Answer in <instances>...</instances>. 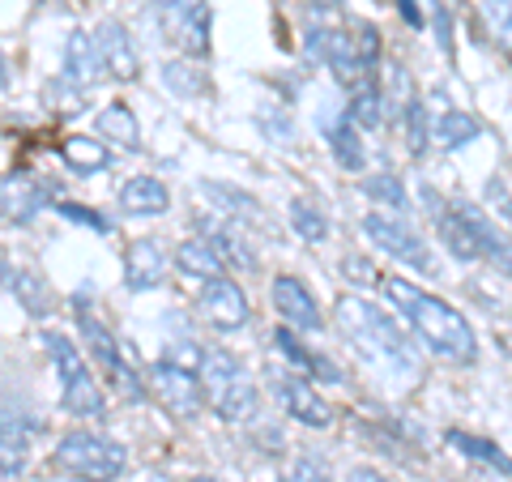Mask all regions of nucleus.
<instances>
[{
	"label": "nucleus",
	"mask_w": 512,
	"mask_h": 482,
	"mask_svg": "<svg viewBox=\"0 0 512 482\" xmlns=\"http://www.w3.org/2000/svg\"><path fill=\"white\" fill-rule=\"evenodd\" d=\"M0 210L9 222H30L39 210H47V188H39L30 175H5L0 180Z\"/></svg>",
	"instance_id": "nucleus-18"
},
{
	"label": "nucleus",
	"mask_w": 512,
	"mask_h": 482,
	"mask_svg": "<svg viewBox=\"0 0 512 482\" xmlns=\"http://www.w3.org/2000/svg\"><path fill=\"white\" fill-rule=\"evenodd\" d=\"M163 82L180 94V99H197V94H205V77L192 69L188 60H171L167 69H163Z\"/></svg>",
	"instance_id": "nucleus-34"
},
{
	"label": "nucleus",
	"mask_w": 512,
	"mask_h": 482,
	"mask_svg": "<svg viewBox=\"0 0 512 482\" xmlns=\"http://www.w3.org/2000/svg\"><path fill=\"white\" fill-rule=\"evenodd\" d=\"M346 120L355 128H380L384 124V94L376 73L363 77L359 86H350V107H346Z\"/></svg>",
	"instance_id": "nucleus-22"
},
{
	"label": "nucleus",
	"mask_w": 512,
	"mask_h": 482,
	"mask_svg": "<svg viewBox=\"0 0 512 482\" xmlns=\"http://www.w3.org/2000/svg\"><path fill=\"white\" fill-rule=\"evenodd\" d=\"M64 82H69L77 94H86L90 86L103 82V60H99V47H94V35L86 30H73L69 43H64Z\"/></svg>",
	"instance_id": "nucleus-16"
},
{
	"label": "nucleus",
	"mask_w": 512,
	"mask_h": 482,
	"mask_svg": "<svg viewBox=\"0 0 512 482\" xmlns=\"http://www.w3.org/2000/svg\"><path fill=\"white\" fill-rule=\"evenodd\" d=\"M158 26L180 47L184 56H210V0H163L158 5Z\"/></svg>",
	"instance_id": "nucleus-9"
},
{
	"label": "nucleus",
	"mask_w": 512,
	"mask_h": 482,
	"mask_svg": "<svg viewBox=\"0 0 512 482\" xmlns=\"http://www.w3.org/2000/svg\"><path fill=\"white\" fill-rule=\"evenodd\" d=\"M0 273H5V286H9V291L18 295L35 316H47V312H52V291H47V282L39 278V273L18 269V265H5Z\"/></svg>",
	"instance_id": "nucleus-25"
},
{
	"label": "nucleus",
	"mask_w": 512,
	"mask_h": 482,
	"mask_svg": "<svg viewBox=\"0 0 512 482\" xmlns=\"http://www.w3.org/2000/svg\"><path fill=\"white\" fill-rule=\"evenodd\" d=\"M94 128H99V137L120 141L124 150L141 146V128H137V116H133V107H128V103H107L99 111V120H94Z\"/></svg>",
	"instance_id": "nucleus-24"
},
{
	"label": "nucleus",
	"mask_w": 512,
	"mask_h": 482,
	"mask_svg": "<svg viewBox=\"0 0 512 482\" xmlns=\"http://www.w3.org/2000/svg\"><path fill=\"white\" fill-rule=\"evenodd\" d=\"M291 227L303 244H325L329 239V218L312 201H291Z\"/></svg>",
	"instance_id": "nucleus-33"
},
{
	"label": "nucleus",
	"mask_w": 512,
	"mask_h": 482,
	"mask_svg": "<svg viewBox=\"0 0 512 482\" xmlns=\"http://www.w3.org/2000/svg\"><path fill=\"white\" fill-rule=\"evenodd\" d=\"M483 133V124H478L470 111H444V116L436 120V141L444 150H461V146H470V141Z\"/></svg>",
	"instance_id": "nucleus-32"
},
{
	"label": "nucleus",
	"mask_w": 512,
	"mask_h": 482,
	"mask_svg": "<svg viewBox=\"0 0 512 482\" xmlns=\"http://www.w3.org/2000/svg\"><path fill=\"white\" fill-rule=\"evenodd\" d=\"M436 227L444 235V244L453 248L461 261H487L512 278V244L491 227L487 214H478V205L470 201H444L436 210Z\"/></svg>",
	"instance_id": "nucleus-3"
},
{
	"label": "nucleus",
	"mask_w": 512,
	"mask_h": 482,
	"mask_svg": "<svg viewBox=\"0 0 512 482\" xmlns=\"http://www.w3.org/2000/svg\"><path fill=\"white\" fill-rule=\"evenodd\" d=\"M274 342H278V350L286 355V363L299 367V376H325L329 384H342V367L333 363V359H325V355H316V350H308L286 325L274 333Z\"/></svg>",
	"instance_id": "nucleus-21"
},
{
	"label": "nucleus",
	"mask_w": 512,
	"mask_h": 482,
	"mask_svg": "<svg viewBox=\"0 0 512 482\" xmlns=\"http://www.w3.org/2000/svg\"><path fill=\"white\" fill-rule=\"evenodd\" d=\"M278 482H329V478H325V470H320V465L299 461V465H291V470H286Z\"/></svg>",
	"instance_id": "nucleus-38"
},
{
	"label": "nucleus",
	"mask_w": 512,
	"mask_h": 482,
	"mask_svg": "<svg viewBox=\"0 0 512 482\" xmlns=\"http://www.w3.org/2000/svg\"><path fill=\"white\" fill-rule=\"evenodd\" d=\"M363 235L372 239L380 252H389L393 261H402V265L419 269V273H436V256H431V248L419 239V231H410L397 214H389V210L367 214L363 218Z\"/></svg>",
	"instance_id": "nucleus-10"
},
{
	"label": "nucleus",
	"mask_w": 512,
	"mask_h": 482,
	"mask_svg": "<svg viewBox=\"0 0 512 482\" xmlns=\"http://www.w3.org/2000/svg\"><path fill=\"white\" fill-rule=\"evenodd\" d=\"M338 329L355 342V350L367 363L384 367L389 376H414L419 372V355H414L410 337L397 329V320L389 312H380L376 303H367L359 295L338 299Z\"/></svg>",
	"instance_id": "nucleus-2"
},
{
	"label": "nucleus",
	"mask_w": 512,
	"mask_h": 482,
	"mask_svg": "<svg viewBox=\"0 0 512 482\" xmlns=\"http://www.w3.org/2000/svg\"><path fill=\"white\" fill-rule=\"evenodd\" d=\"M308 52L312 60H320L325 69L338 77L342 86H359L363 77H372V69L359 60L355 52V39L346 35V30H333V26H312L308 30Z\"/></svg>",
	"instance_id": "nucleus-11"
},
{
	"label": "nucleus",
	"mask_w": 512,
	"mask_h": 482,
	"mask_svg": "<svg viewBox=\"0 0 512 482\" xmlns=\"http://www.w3.org/2000/svg\"><path fill=\"white\" fill-rule=\"evenodd\" d=\"M346 482H389L384 478L380 470H372V465H355V470H350V478Z\"/></svg>",
	"instance_id": "nucleus-40"
},
{
	"label": "nucleus",
	"mask_w": 512,
	"mask_h": 482,
	"mask_svg": "<svg viewBox=\"0 0 512 482\" xmlns=\"http://www.w3.org/2000/svg\"><path fill=\"white\" fill-rule=\"evenodd\" d=\"M188 482H218V478H205V474H201V478H188Z\"/></svg>",
	"instance_id": "nucleus-42"
},
{
	"label": "nucleus",
	"mask_w": 512,
	"mask_h": 482,
	"mask_svg": "<svg viewBox=\"0 0 512 482\" xmlns=\"http://www.w3.org/2000/svg\"><path fill=\"white\" fill-rule=\"evenodd\" d=\"M444 440L453 444L461 457L483 461V465H491V470H500V474H508V478H512V457L504 453L500 444H491V440H483V436H470V431H448Z\"/></svg>",
	"instance_id": "nucleus-26"
},
{
	"label": "nucleus",
	"mask_w": 512,
	"mask_h": 482,
	"mask_svg": "<svg viewBox=\"0 0 512 482\" xmlns=\"http://www.w3.org/2000/svg\"><path fill=\"white\" fill-rule=\"evenodd\" d=\"M376 286L384 291V299L393 303V312L419 333V342L431 350V355L453 359V363H474L478 359V337L470 329V320L461 316L453 303L419 291V286L406 282V278H376Z\"/></svg>",
	"instance_id": "nucleus-1"
},
{
	"label": "nucleus",
	"mask_w": 512,
	"mask_h": 482,
	"mask_svg": "<svg viewBox=\"0 0 512 482\" xmlns=\"http://www.w3.org/2000/svg\"><path fill=\"white\" fill-rule=\"evenodd\" d=\"M175 265H180L188 278H201V282H214V278H227V265L218 261V252L205 244V239H184L180 252H175Z\"/></svg>",
	"instance_id": "nucleus-23"
},
{
	"label": "nucleus",
	"mask_w": 512,
	"mask_h": 482,
	"mask_svg": "<svg viewBox=\"0 0 512 482\" xmlns=\"http://www.w3.org/2000/svg\"><path fill=\"white\" fill-rule=\"evenodd\" d=\"M120 210L133 214V218L167 214L171 210V192H167L163 180H154V175H133V180L120 188Z\"/></svg>",
	"instance_id": "nucleus-19"
},
{
	"label": "nucleus",
	"mask_w": 512,
	"mask_h": 482,
	"mask_svg": "<svg viewBox=\"0 0 512 482\" xmlns=\"http://www.w3.org/2000/svg\"><path fill=\"white\" fill-rule=\"evenodd\" d=\"M52 470L77 482H116L128 470V453L99 431H69L52 453Z\"/></svg>",
	"instance_id": "nucleus-5"
},
{
	"label": "nucleus",
	"mask_w": 512,
	"mask_h": 482,
	"mask_svg": "<svg viewBox=\"0 0 512 482\" xmlns=\"http://www.w3.org/2000/svg\"><path fill=\"white\" fill-rule=\"evenodd\" d=\"M308 5H312V9H333L338 0H308Z\"/></svg>",
	"instance_id": "nucleus-41"
},
{
	"label": "nucleus",
	"mask_w": 512,
	"mask_h": 482,
	"mask_svg": "<svg viewBox=\"0 0 512 482\" xmlns=\"http://www.w3.org/2000/svg\"><path fill=\"white\" fill-rule=\"evenodd\" d=\"M363 192L367 197H376V201H384V210H406V188H402V180L397 175H367L363 180Z\"/></svg>",
	"instance_id": "nucleus-35"
},
{
	"label": "nucleus",
	"mask_w": 512,
	"mask_h": 482,
	"mask_svg": "<svg viewBox=\"0 0 512 482\" xmlns=\"http://www.w3.org/2000/svg\"><path fill=\"white\" fill-rule=\"evenodd\" d=\"M201 192L210 201H218V214H222V222L227 218H239V222H256L261 218V205H256L248 192H239V188H231V184H214V180H205L201 184Z\"/></svg>",
	"instance_id": "nucleus-27"
},
{
	"label": "nucleus",
	"mask_w": 512,
	"mask_h": 482,
	"mask_svg": "<svg viewBox=\"0 0 512 482\" xmlns=\"http://www.w3.org/2000/svg\"><path fill=\"white\" fill-rule=\"evenodd\" d=\"M269 295H274V308L282 312L286 329H299V333H316L325 320H320V303L316 295L303 286V278L295 273H278L274 286H269Z\"/></svg>",
	"instance_id": "nucleus-14"
},
{
	"label": "nucleus",
	"mask_w": 512,
	"mask_h": 482,
	"mask_svg": "<svg viewBox=\"0 0 512 482\" xmlns=\"http://www.w3.org/2000/svg\"><path fill=\"white\" fill-rule=\"evenodd\" d=\"M146 393H154V401L175 419H197L205 410V393H201V376L192 367H180L171 359H158L146 376Z\"/></svg>",
	"instance_id": "nucleus-8"
},
{
	"label": "nucleus",
	"mask_w": 512,
	"mask_h": 482,
	"mask_svg": "<svg viewBox=\"0 0 512 482\" xmlns=\"http://www.w3.org/2000/svg\"><path fill=\"white\" fill-rule=\"evenodd\" d=\"M197 308H201V316L210 320V325H214L218 333H235V329H244L248 320H252L248 295L239 291V282H231V278H214V282H205V286H201Z\"/></svg>",
	"instance_id": "nucleus-12"
},
{
	"label": "nucleus",
	"mask_w": 512,
	"mask_h": 482,
	"mask_svg": "<svg viewBox=\"0 0 512 482\" xmlns=\"http://www.w3.org/2000/svg\"><path fill=\"white\" fill-rule=\"evenodd\" d=\"M329 150H333V158H338L346 171H363V141H359V128L350 124L346 116L329 124Z\"/></svg>",
	"instance_id": "nucleus-31"
},
{
	"label": "nucleus",
	"mask_w": 512,
	"mask_h": 482,
	"mask_svg": "<svg viewBox=\"0 0 512 482\" xmlns=\"http://www.w3.org/2000/svg\"><path fill=\"white\" fill-rule=\"evenodd\" d=\"M402 116H406V133H410V150L414 154H423L427 150V107L419 99H410L402 107Z\"/></svg>",
	"instance_id": "nucleus-36"
},
{
	"label": "nucleus",
	"mask_w": 512,
	"mask_h": 482,
	"mask_svg": "<svg viewBox=\"0 0 512 482\" xmlns=\"http://www.w3.org/2000/svg\"><path fill=\"white\" fill-rule=\"evenodd\" d=\"M43 346L56 363V376H60V401L64 410L77 414V419H103L107 414V397L99 389V380L86 367V355L77 350L64 333H43Z\"/></svg>",
	"instance_id": "nucleus-6"
},
{
	"label": "nucleus",
	"mask_w": 512,
	"mask_h": 482,
	"mask_svg": "<svg viewBox=\"0 0 512 482\" xmlns=\"http://www.w3.org/2000/svg\"><path fill=\"white\" fill-rule=\"evenodd\" d=\"M60 214H64V218H73V222H86V227H94V231H107V222H103L99 214L82 210V205H60Z\"/></svg>",
	"instance_id": "nucleus-39"
},
{
	"label": "nucleus",
	"mask_w": 512,
	"mask_h": 482,
	"mask_svg": "<svg viewBox=\"0 0 512 482\" xmlns=\"http://www.w3.org/2000/svg\"><path fill=\"white\" fill-rule=\"evenodd\" d=\"M60 154H64V163H69L73 171H103L111 163V150L103 146V141H94V137H64L60 141Z\"/></svg>",
	"instance_id": "nucleus-28"
},
{
	"label": "nucleus",
	"mask_w": 512,
	"mask_h": 482,
	"mask_svg": "<svg viewBox=\"0 0 512 482\" xmlns=\"http://www.w3.org/2000/svg\"><path fill=\"white\" fill-rule=\"evenodd\" d=\"M201 393H205V406H210L222 423H244L261 410V393L252 384V372L239 363L231 350H201Z\"/></svg>",
	"instance_id": "nucleus-4"
},
{
	"label": "nucleus",
	"mask_w": 512,
	"mask_h": 482,
	"mask_svg": "<svg viewBox=\"0 0 512 482\" xmlns=\"http://www.w3.org/2000/svg\"><path fill=\"white\" fill-rule=\"evenodd\" d=\"M274 393H278L282 410L291 414L295 423H303V427H329V423H333V410L316 397V389H312L308 376L286 372V367H282V372H274Z\"/></svg>",
	"instance_id": "nucleus-13"
},
{
	"label": "nucleus",
	"mask_w": 512,
	"mask_h": 482,
	"mask_svg": "<svg viewBox=\"0 0 512 482\" xmlns=\"http://www.w3.org/2000/svg\"><path fill=\"white\" fill-rule=\"evenodd\" d=\"M77 333H82V342H86V355L103 367V376H107L111 389H116L124 401H141V397H146V380H141L137 367L124 359L116 333H111L90 308H77Z\"/></svg>",
	"instance_id": "nucleus-7"
},
{
	"label": "nucleus",
	"mask_w": 512,
	"mask_h": 482,
	"mask_svg": "<svg viewBox=\"0 0 512 482\" xmlns=\"http://www.w3.org/2000/svg\"><path fill=\"white\" fill-rule=\"evenodd\" d=\"M487 201L495 205V214H500L508 227H512V197H508V188L500 180H487Z\"/></svg>",
	"instance_id": "nucleus-37"
},
{
	"label": "nucleus",
	"mask_w": 512,
	"mask_h": 482,
	"mask_svg": "<svg viewBox=\"0 0 512 482\" xmlns=\"http://www.w3.org/2000/svg\"><path fill=\"white\" fill-rule=\"evenodd\" d=\"M94 47H99V60H103V73L107 77H120V82H133L141 73V56L133 39H128V30L120 22H103L94 30Z\"/></svg>",
	"instance_id": "nucleus-15"
},
{
	"label": "nucleus",
	"mask_w": 512,
	"mask_h": 482,
	"mask_svg": "<svg viewBox=\"0 0 512 482\" xmlns=\"http://www.w3.org/2000/svg\"><path fill=\"white\" fill-rule=\"evenodd\" d=\"M478 13H483V26H487L491 43L500 47V56L512 64V0H483Z\"/></svg>",
	"instance_id": "nucleus-30"
},
{
	"label": "nucleus",
	"mask_w": 512,
	"mask_h": 482,
	"mask_svg": "<svg viewBox=\"0 0 512 482\" xmlns=\"http://www.w3.org/2000/svg\"><path fill=\"white\" fill-rule=\"evenodd\" d=\"M163 278H167V252L158 239H137V244H128V256H124V286L128 291H154Z\"/></svg>",
	"instance_id": "nucleus-17"
},
{
	"label": "nucleus",
	"mask_w": 512,
	"mask_h": 482,
	"mask_svg": "<svg viewBox=\"0 0 512 482\" xmlns=\"http://www.w3.org/2000/svg\"><path fill=\"white\" fill-rule=\"evenodd\" d=\"M508 329H512V320H508Z\"/></svg>",
	"instance_id": "nucleus-43"
},
{
	"label": "nucleus",
	"mask_w": 512,
	"mask_h": 482,
	"mask_svg": "<svg viewBox=\"0 0 512 482\" xmlns=\"http://www.w3.org/2000/svg\"><path fill=\"white\" fill-rule=\"evenodd\" d=\"M30 461V431H22L18 423H0V474L18 478Z\"/></svg>",
	"instance_id": "nucleus-29"
},
{
	"label": "nucleus",
	"mask_w": 512,
	"mask_h": 482,
	"mask_svg": "<svg viewBox=\"0 0 512 482\" xmlns=\"http://www.w3.org/2000/svg\"><path fill=\"white\" fill-rule=\"evenodd\" d=\"M197 231H201V239L210 244L214 252H218V261L222 265H235V269H256V252L239 239L227 222H214V218H197Z\"/></svg>",
	"instance_id": "nucleus-20"
}]
</instances>
